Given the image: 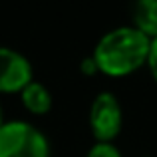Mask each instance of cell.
Masks as SVG:
<instances>
[{
    "label": "cell",
    "instance_id": "cell-9",
    "mask_svg": "<svg viewBox=\"0 0 157 157\" xmlns=\"http://www.w3.org/2000/svg\"><path fill=\"white\" fill-rule=\"evenodd\" d=\"M82 72L84 74H94V72H98V66H96V62H94V58L90 56V58H86L84 62H82Z\"/></svg>",
    "mask_w": 157,
    "mask_h": 157
},
{
    "label": "cell",
    "instance_id": "cell-4",
    "mask_svg": "<svg viewBox=\"0 0 157 157\" xmlns=\"http://www.w3.org/2000/svg\"><path fill=\"white\" fill-rule=\"evenodd\" d=\"M30 82V62L10 48H0V92H22Z\"/></svg>",
    "mask_w": 157,
    "mask_h": 157
},
{
    "label": "cell",
    "instance_id": "cell-2",
    "mask_svg": "<svg viewBox=\"0 0 157 157\" xmlns=\"http://www.w3.org/2000/svg\"><path fill=\"white\" fill-rule=\"evenodd\" d=\"M0 157H48V141L42 131L26 121L2 123Z\"/></svg>",
    "mask_w": 157,
    "mask_h": 157
},
{
    "label": "cell",
    "instance_id": "cell-5",
    "mask_svg": "<svg viewBox=\"0 0 157 157\" xmlns=\"http://www.w3.org/2000/svg\"><path fill=\"white\" fill-rule=\"evenodd\" d=\"M133 22L149 40L157 38V0H141L133 6Z\"/></svg>",
    "mask_w": 157,
    "mask_h": 157
},
{
    "label": "cell",
    "instance_id": "cell-10",
    "mask_svg": "<svg viewBox=\"0 0 157 157\" xmlns=\"http://www.w3.org/2000/svg\"><path fill=\"white\" fill-rule=\"evenodd\" d=\"M0 125H2V111H0Z\"/></svg>",
    "mask_w": 157,
    "mask_h": 157
},
{
    "label": "cell",
    "instance_id": "cell-6",
    "mask_svg": "<svg viewBox=\"0 0 157 157\" xmlns=\"http://www.w3.org/2000/svg\"><path fill=\"white\" fill-rule=\"evenodd\" d=\"M22 104L28 111L40 115V113H48L52 107V96L48 92V88H44L38 82H30L26 88L22 90Z\"/></svg>",
    "mask_w": 157,
    "mask_h": 157
},
{
    "label": "cell",
    "instance_id": "cell-8",
    "mask_svg": "<svg viewBox=\"0 0 157 157\" xmlns=\"http://www.w3.org/2000/svg\"><path fill=\"white\" fill-rule=\"evenodd\" d=\"M147 64H149V70L153 74L155 82H157V38L151 40V46H149V58H147Z\"/></svg>",
    "mask_w": 157,
    "mask_h": 157
},
{
    "label": "cell",
    "instance_id": "cell-3",
    "mask_svg": "<svg viewBox=\"0 0 157 157\" xmlns=\"http://www.w3.org/2000/svg\"><path fill=\"white\" fill-rule=\"evenodd\" d=\"M90 127L98 143H109L121 129V107L113 94L104 92L90 109Z\"/></svg>",
    "mask_w": 157,
    "mask_h": 157
},
{
    "label": "cell",
    "instance_id": "cell-1",
    "mask_svg": "<svg viewBox=\"0 0 157 157\" xmlns=\"http://www.w3.org/2000/svg\"><path fill=\"white\" fill-rule=\"evenodd\" d=\"M151 40L137 28H115L107 32L94 50L98 70L107 76H125L143 66L149 58Z\"/></svg>",
    "mask_w": 157,
    "mask_h": 157
},
{
    "label": "cell",
    "instance_id": "cell-7",
    "mask_svg": "<svg viewBox=\"0 0 157 157\" xmlns=\"http://www.w3.org/2000/svg\"><path fill=\"white\" fill-rule=\"evenodd\" d=\"M88 157H121V153L117 151V147H113L111 143H96L90 149Z\"/></svg>",
    "mask_w": 157,
    "mask_h": 157
}]
</instances>
